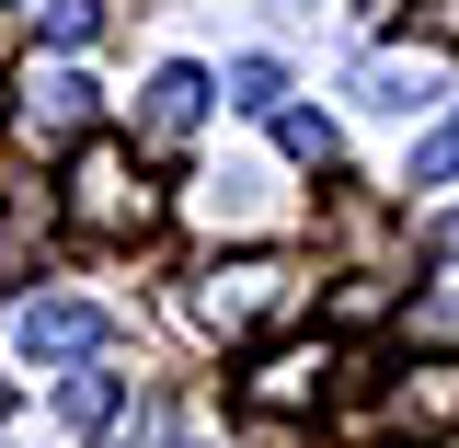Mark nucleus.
I'll use <instances>...</instances> for the list:
<instances>
[{"label":"nucleus","mask_w":459,"mask_h":448,"mask_svg":"<svg viewBox=\"0 0 459 448\" xmlns=\"http://www.w3.org/2000/svg\"><path fill=\"white\" fill-rule=\"evenodd\" d=\"M57 207L92 230V242H126V230L161 219V184L138 172V150H126V138H81V162H69V184H57Z\"/></svg>","instance_id":"1"},{"label":"nucleus","mask_w":459,"mask_h":448,"mask_svg":"<svg viewBox=\"0 0 459 448\" xmlns=\"http://www.w3.org/2000/svg\"><path fill=\"white\" fill-rule=\"evenodd\" d=\"M207 334H276L310 311V265H287V253H241V265H207Z\"/></svg>","instance_id":"2"},{"label":"nucleus","mask_w":459,"mask_h":448,"mask_svg":"<svg viewBox=\"0 0 459 448\" xmlns=\"http://www.w3.org/2000/svg\"><path fill=\"white\" fill-rule=\"evenodd\" d=\"M12 127H23V150H57V138H81V127H92V81L35 57V69L12 81Z\"/></svg>","instance_id":"3"},{"label":"nucleus","mask_w":459,"mask_h":448,"mask_svg":"<svg viewBox=\"0 0 459 448\" xmlns=\"http://www.w3.org/2000/svg\"><path fill=\"white\" fill-rule=\"evenodd\" d=\"M12 345H23V368H92L104 356V311L92 299H23Z\"/></svg>","instance_id":"4"},{"label":"nucleus","mask_w":459,"mask_h":448,"mask_svg":"<svg viewBox=\"0 0 459 448\" xmlns=\"http://www.w3.org/2000/svg\"><path fill=\"white\" fill-rule=\"evenodd\" d=\"M241 402H253V414H322V402H333V345H276V356L241 380Z\"/></svg>","instance_id":"5"},{"label":"nucleus","mask_w":459,"mask_h":448,"mask_svg":"<svg viewBox=\"0 0 459 448\" xmlns=\"http://www.w3.org/2000/svg\"><path fill=\"white\" fill-rule=\"evenodd\" d=\"M195 115H207V69H150V92H138V150H184L195 138Z\"/></svg>","instance_id":"6"},{"label":"nucleus","mask_w":459,"mask_h":448,"mask_svg":"<svg viewBox=\"0 0 459 448\" xmlns=\"http://www.w3.org/2000/svg\"><path fill=\"white\" fill-rule=\"evenodd\" d=\"M47 219H69V207H57L47 184H12V207H0V277H23V265H35Z\"/></svg>","instance_id":"7"},{"label":"nucleus","mask_w":459,"mask_h":448,"mask_svg":"<svg viewBox=\"0 0 459 448\" xmlns=\"http://www.w3.org/2000/svg\"><path fill=\"white\" fill-rule=\"evenodd\" d=\"M391 414H402V426H459V368H448V356H437V368H402Z\"/></svg>","instance_id":"8"},{"label":"nucleus","mask_w":459,"mask_h":448,"mask_svg":"<svg viewBox=\"0 0 459 448\" xmlns=\"http://www.w3.org/2000/svg\"><path fill=\"white\" fill-rule=\"evenodd\" d=\"M276 138H287V162H322V172H333V150H344L333 115H310V104H287V115H276Z\"/></svg>","instance_id":"9"},{"label":"nucleus","mask_w":459,"mask_h":448,"mask_svg":"<svg viewBox=\"0 0 459 448\" xmlns=\"http://www.w3.org/2000/svg\"><path fill=\"white\" fill-rule=\"evenodd\" d=\"M356 92H368V104H391V115H413V104H425V69H402V57H368V69H356Z\"/></svg>","instance_id":"10"},{"label":"nucleus","mask_w":459,"mask_h":448,"mask_svg":"<svg viewBox=\"0 0 459 448\" xmlns=\"http://www.w3.org/2000/svg\"><path fill=\"white\" fill-rule=\"evenodd\" d=\"M57 414H69V426H104L115 414V368H69V380H57Z\"/></svg>","instance_id":"11"},{"label":"nucleus","mask_w":459,"mask_h":448,"mask_svg":"<svg viewBox=\"0 0 459 448\" xmlns=\"http://www.w3.org/2000/svg\"><path fill=\"white\" fill-rule=\"evenodd\" d=\"M448 172H459V115H437V127L413 138V172H402V184H448Z\"/></svg>","instance_id":"12"},{"label":"nucleus","mask_w":459,"mask_h":448,"mask_svg":"<svg viewBox=\"0 0 459 448\" xmlns=\"http://www.w3.org/2000/svg\"><path fill=\"white\" fill-rule=\"evenodd\" d=\"M276 92H287V69H276V57H230V104L276 115Z\"/></svg>","instance_id":"13"},{"label":"nucleus","mask_w":459,"mask_h":448,"mask_svg":"<svg viewBox=\"0 0 459 448\" xmlns=\"http://www.w3.org/2000/svg\"><path fill=\"white\" fill-rule=\"evenodd\" d=\"M391 311V277H356V287H333V322H379Z\"/></svg>","instance_id":"14"},{"label":"nucleus","mask_w":459,"mask_h":448,"mask_svg":"<svg viewBox=\"0 0 459 448\" xmlns=\"http://www.w3.org/2000/svg\"><path fill=\"white\" fill-rule=\"evenodd\" d=\"M92 23H104L92 0H47V35H57V47H92Z\"/></svg>","instance_id":"15"},{"label":"nucleus","mask_w":459,"mask_h":448,"mask_svg":"<svg viewBox=\"0 0 459 448\" xmlns=\"http://www.w3.org/2000/svg\"><path fill=\"white\" fill-rule=\"evenodd\" d=\"M413 35L425 47H459V0H413Z\"/></svg>","instance_id":"16"},{"label":"nucleus","mask_w":459,"mask_h":448,"mask_svg":"<svg viewBox=\"0 0 459 448\" xmlns=\"http://www.w3.org/2000/svg\"><path fill=\"white\" fill-rule=\"evenodd\" d=\"M104 448H172V426H161V414H126V426H115Z\"/></svg>","instance_id":"17"},{"label":"nucleus","mask_w":459,"mask_h":448,"mask_svg":"<svg viewBox=\"0 0 459 448\" xmlns=\"http://www.w3.org/2000/svg\"><path fill=\"white\" fill-rule=\"evenodd\" d=\"M437 253H448V265H459V207H448V219H437Z\"/></svg>","instance_id":"18"},{"label":"nucleus","mask_w":459,"mask_h":448,"mask_svg":"<svg viewBox=\"0 0 459 448\" xmlns=\"http://www.w3.org/2000/svg\"><path fill=\"white\" fill-rule=\"evenodd\" d=\"M437 448H459V437H437Z\"/></svg>","instance_id":"19"}]
</instances>
